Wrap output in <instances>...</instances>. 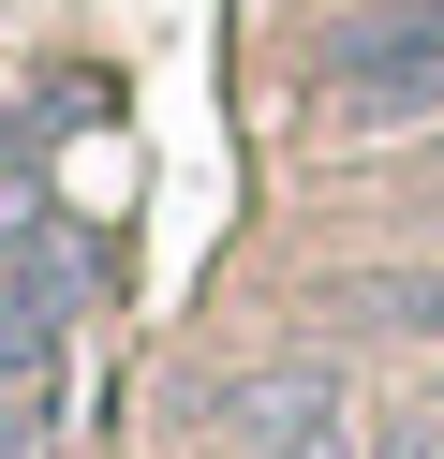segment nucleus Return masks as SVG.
I'll use <instances>...</instances> for the list:
<instances>
[{"mask_svg":"<svg viewBox=\"0 0 444 459\" xmlns=\"http://www.w3.org/2000/svg\"><path fill=\"white\" fill-rule=\"evenodd\" d=\"M341 311H355V326H444V281H430V267H400V281H355Z\"/></svg>","mask_w":444,"mask_h":459,"instance_id":"20e7f679","label":"nucleus"},{"mask_svg":"<svg viewBox=\"0 0 444 459\" xmlns=\"http://www.w3.org/2000/svg\"><path fill=\"white\" fill-rule=\"evenodd\" d=\"M430 415H444V385H430Z\"/></svg>","mask_w":444,"mask_h":459,"instance_id":"423d86ee","label":"nucleus"},{"mask_svg":"<svg viewBox=\"0 0 444 459\" xmlns=\"http://www.w3.org/2000/svg\"><path fill=\"white\" fill-rule=\"evenodd\" d=\"M222 459H370V445H355L341 370H252L222 400Z\"/></svg>","mask_w":444,"mask_h":459,"instance_id":"f03ea898","label":"nucleus"},{"mask_svg":"<svg viewBox=\"0 0 444 459\" xmlns=\"http://www.w3.org/2000/svg\"><path fill=\"white\" fill-rule=\"evenodd\" d=\"M59 326H74V252H59V238L0 252V385H45V370H59Z\"/></svg>","mask_w":444,"mask_h":459,"instance_id":"7ed1b4c3","label":"nucleus"},{"mask_svg":"<svg viewBox=\"0 0 444 459\" xmlns=\"http://www.w3.org/2000/svg\"><path fill=\"white\" fill-rule=\"evenodd\" d=\"M370 459H444V415H400V429H385Z\"/></svg>","mask_w":444,"mask_h":459,"instance_id":"39448f33","label":"nucleus"},{"mask_svg":"<svg viewBox=\"0 0 444 459\" xmlns=\"http://www.w3.org/2000/svg\"><path fill=\"white\" fill-rule=\"evenodd\" d=\"M311 74H326V104H341L355 134L444 119V0H355V15H326Z\"/></svg>","mask_w":444,"mask_h":459,"instance_id":"f257e3e1","label":"nucleus"}]
</instances>
